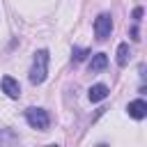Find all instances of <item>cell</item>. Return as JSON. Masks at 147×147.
Instances as JSON below:
<instances>
[{
  "label": "cell",
  "instance_id": "obj_1",
  "mask_svg": "<svg viewBox=\"0 0 147 147\" xmlns=\"http://www.w3.org/2000/svg\"><path fill=\"white\" fill-rule=\"evenodd\" d=\"M46 74H48V51H37L34 53V60H32V67H30V83L32 85H39L46 80Z\"/></svg>",
  "mask_w": 147,
  "mask_h": 147
},
{
  "label": "cell",
  "instance_id": "obj_2",
  "mask_svg": "<svg viewBox=\"0 0 147 147\" xmlns=\"http://www.w3.org/2000/svg\"><path fill=\"white\" fill-rule=\"evenodd\" d=\"M25 119L32 129H39V131H46L48 124H51V117L44 108H28L25 110Z\"/></svg>",
  "mask_w": 147,
  "mask_h": 147
},
{
  "label": "cell",
  "instance_id": "obj_3",
  "mask_svg": "<svg viewBox=\"0 0 147 147\" xmlns=\"http://www.w3.org/2000/svg\"><path fill=\"white\" fill-rule=\"evenodd\" d=\"M110 32H113V16L110 14H99L96 21H94V34H96V39L103 41V39L110 37Z\"/></svg>",
  "mask_w": 147,
  "mask_h": 147
},
{
  "label": "cell",
  "instance_id": "obj_4",
  "mask_svg": "<svg viewBox=\"0 0 147 147\" xmlns=\"http://www.w3.org/2000/svg\"><path fill=\"white\" fill-rule=\"evenodd\" d=\"M0 87H2V92H5L7 96H11V99H18V96H21V85H18V80L11 78V76H2Z\"/></svg>",
  "mask_w": 147,
  "mask_h": 147
},
{
  "label": "cell",
  "instance_id": "obj_5",
  "mask_svg": "<svg viewBox=\"0 0 147 147\" xmlns=\"http://www.w3.org/2000/svg\"><path fill=\"white\" fill-rule=\"evenodd\" d=\"M129 115L133 117V119H142L145 115H147V103L142 101V99H136V101H131L129 103Z\"/></svg>",
  "mask_w": 147,
  "mask_h": 147
},
{
  "label": "cell",
  "instance_id": "obj_6",
  "mask_svg": "<svg viewBox=\"0 0 147 147\" xmlns=\"http://www.w3.org/2000/svg\"><path fill=\"white\" fill-rule=\"evenodd\" d=\"M106 67H108V55H106V53L92 55V60H90V74H99V71H103Z\"/></svg>",
  "mask_w": 147,
  "mask_h": 147
},
{
  "label": "cell",
  "instance_id": "obj_7",
  "mask_svg": "<svg viewBox=\"0 0 147 147\" xmlns=\"http://www.w3.org/2000/svg\"><path fill=\"white\" fill-rule=\"evenodd\" d=\"M106 96H108V87L103 83H96V85L90 87V101H101Z\"/></svg>",
  "mask_w": 147,
  "mask_h": 147
},
{
  "label": "cell",
  "instance_id": "obj_8",
  "mask_svg": "<svg viewBox=\"0 0 147 147\" xmlns=\"http://www.w3.org/2000/svg\"><path fill=\"white\" fill-rule=\"evenodd\" d=\"M126 62H129V44H119L117 46V64L126 67Z\"/></svg>",
  "mask_w": 147,
  "mask_h": 147
},
{
  "label": "cell",
  "instance_id": "obj_9",
  "mask_svg": "<svg viewBox=\"0 0 147 147\" xmlns=\"http://www.w3.org/2000/svg\"><path fill=\"white\" fill-rule=\"evenodd\" d=\"M87 55H90L87 48H76V46H74V51H71V60H74V62H80V60H85Z\"/></svg>",
  "mask_w": 147,
  "mask_h": 147
},
{
  "label": "cell",
  "instance_id": "obj_10",
  "mask_svg": "<svg viewBox=\"0 0 147 147\" xmlns=\"http://www.w3.org/2000/svg\"><path fill=\"white\" fill-rule=\"evenodd\" d=\"M140 16H142V7H136V9H133V21L138 23V21H140Z\"/></svg>",
  "mask_w": 147,
  "mask_h": 147
}]
</instances>
